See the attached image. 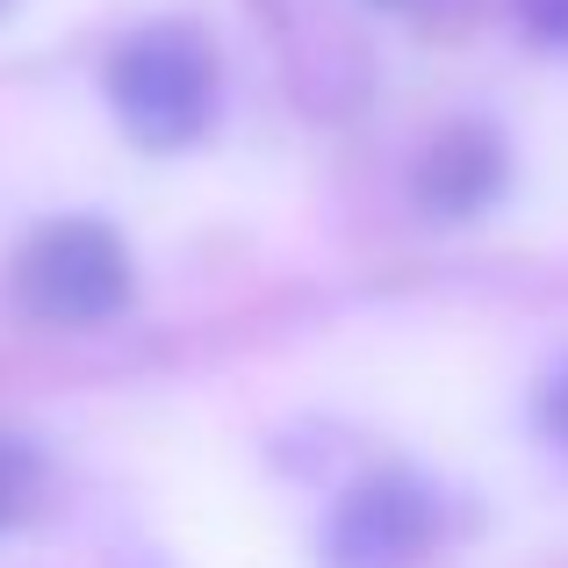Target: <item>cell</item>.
I'll return each instance as SVG.
<instances>
[{
  "label": "cell",
  "mask_w": 568,
  "mask_h": 568,
  "mask_svg": "<svg viewBox=\"0 0 568 568\" xmlns=\"http://www.w3.org/2000/svg\"><path fill=\"white\" fill-rule=\"evenodd\" d=\"M532 425H540V439L568 460V353L540 375V388H532Z\"/></svg>",
  "instance_id": "cell-6"
},
{
  "label": "cell",
  "mask_w": 568,
  "mask_h": 568,
  "mask_svg": "<svg viewBox=\"0 0 568 568\" xmlns=\"http://www.w3.org/2000/svg\"><path fill=\"white\" fill-rule=\"evenodd\" d=\"M446 532V497L417 468H367L324 511L317 561L324 568H425Z\"/></svg>",
  "instance_id": "cell-3"
},
{
  "label": "cell",
  "mask_w": 568,
  "mask_h": 568,
  "mask_svg": "<svg viewBox=\"0 0 568 568\" xmlns=\"http://www.w3.org/2000/svg\"><path fill=\"white\" fill-rule=\"evenodd\" d=\"M511 14L540 51H568V0H511Z\"/></svg>",
  "instance_id": "cell-7"
},
{
  "label": "cell",
  "mask_w": 568,
  "mask_h": 568,
  "mask_svg": "<svg viewBox=\"0 0 568 568\" xmlns=\"http://www.w3.org/2000/svg\"><path fill=\"white\" fill-rule=\"evenodd\" d=\"M511 194V144L483 115H454L432 130L410 166V202L425 223H483Z\"/></svg>",
  "instance_id": "cell-4"
},
{
  "label": "cell",
  "mask_w": 568,
  "mask_h": 568,
  "mask_svg": "<svg viewBox=\"0 0 568 568\" xmlns=\"http://www.w3.org/2000/svg\"><path fill=\"white\" fill-rule=\"evenodd\" d=\"M101 94H109V115L123 123L130 144H144V152H187V144L209 138L216 101H223L216 43L194 22H144L109 51Z\"/></svg>",
  "instance_id": "cell-1"
},
{
  "label": "cell",
  "mask_w": 568,
  "mask_h": 568,
  "mask_svg": "<svg viewBox=\"0 0 568 568\" xmlns=\"http://www.w3.org/2000/svg\"><path fill=\"white\" fill-rule=\"evenodd\" d=\"M43 489H51V460H43V446L29 439V432L0 425V532L29 526V518L43 511Z\"/></svg>",
  "instance_id": "cell-5"
},
{
  "label": "cell",
  "mask_w": 568,
  "mask_h": 568,
  "mask_svg": "<svg viewBox=\"0 0 568 568\" xmlns=\"http://www.w3.org/2000/svg\"><path fill=\"white\" fill-rule=\"evenodd\" d=\"M375 8H396V14H417V8H432V0H375Z\"/></svg>",
  "instance_id": "cell-8"
},
{
  "label": "cell",
  "mask_w": 568,
  "mask_h": 568,
  "mask_svg": "<svg viewBox=\"0 0 568 568\" xmlns=\"http://www.w3.org/2000/svg\"><path fill=\"white\" fill-rule=\"evenodd\" d=\"M138 295V266L115 223L101 216H58L22 237L14 252V310L37 332H101Z\"/></svg>",
  "instance_id": "cell-2"
}]
</instances>
